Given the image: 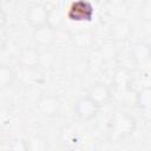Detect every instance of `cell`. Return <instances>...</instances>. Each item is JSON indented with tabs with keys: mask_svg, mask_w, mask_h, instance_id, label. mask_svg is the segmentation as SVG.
Returning a JSON list of instances; mask_svg holds the SVG:
<instances>
[{
	"mask_svg": "<svg viewBox=\"0 0 151 151\" xmlns=\"http://www.w3.org/2000/svg\"><path fill=\"white\" fill-rule=\"evenodd\" d=\"M99 53L104 59L111 60L117 55V50H116L113 44L107 42V44H104V45H101L99 47Z\"/></svg>",
	"mask_w": 151,
	"mask_h": 151,
	"instance_id": "18",
	"label": "cell"
},
{
	"mask_svg": "<svg viewBox=\"0 0 151 151\" xmlns=\"http://www.w3.org/2000/svg\"><path fill=\"white\" fill-rule=\"evenodd\" d=\"M2 1H7V0H2Z\"/></svg>",
	"mask_w": 151,
	"mask_h": 151,
	"instance_id": "23",
	"label": "cell"
},
{
	"mask_svg": "<svg viewBox=\"0 0 151 151\" xmlns=\"http://www.w3.org/2000/svg\"><path fill=\"white\" fill-rule=\"evenodd\" d=\"M87 96L100 107L106 105L111 98H112V91L111 87L107 86L104 83H97L94 85H92L88 91H87Z\"/></svg>",
	"mask_w": 151,
	"mask_h": 151,
	"instance_id": "7",
	"label": "cell"
},
{
	"mask_svg": "<svg viewBox=\"0 0 151 151\" xmlns=\"http://www.w3.org/2000/svg\"><path fill=\"white\" fill-rule=\"evenodd\" d=\"M110 35L114 41L124 42L132 35V25L126 19H117L110 27Z\"/></svg>",
	"mask_w": 151,
	"mask_h": 151,
	"instance_id": "6",
	"label": "cell"
},
{
	"mask_svg": "<svg viewBox=\"0 0 151 151\" xmlns=\"http://www.w3.org/2000/svg\"><path fill=\"white\" fill-rule=\"evenodd\" d=\"M20 63L26 67H35L39 63V51L35 48H26L20 54Z\"/></svg>",
	"mask_w": 151,
	"mask_h": 151,
	"instance_id": "13",
	"label": "cell"
},
{
	"mask_svg": "<svg viewBox=\"0 0 151 151\" xmlns=\"http://www.w3.org/2000/svg\"><path fill=\"white\" fill-rule=\"evenodd\" d=\"M140 17L144 21L151 20V0H145L140 8Z\"/></svg>",
	"mask_w": 151,
	"mask_h": 151,
	"instance_id": "20",
	"label": "cell"
},
{
	"mask_svg": "<svg viewBox=\"0 0 151 151\" xmlns=\"http://www.w3.org/2000/svg\"><path fill=\"white\" fill-rule=\"evenodd\" d=\"M61 103L60 100L52 94L42 96L38 101V110L45 117H55L60 112Z\"/></svg>",
	"mask_w": 151,
	"mask_h": 151,
	"instance_id": "8",
	"label": "cell"
},
{
	"mask_svg": "<svg viewBox=\"0 0 151 151\" xmlns=\"http://www.w3.org/2000/svg\"><path fill=\"white\" fill-rule=\"evenodd\" d=\"M136 119L125 111L114 112L107 124V136L112 142H120L129 138L136 130Z\"/></svg>",
	"mask_w": 151,
	"mask_h": 151,
	"instance_id": "1",
	"label": "cell"
},
{
	"mask_svg": "<svg viewBox=\"0 0 151 151\" xmlns=\"http://www.w3.org/2000/svg\"><path fill=\"white\" fill-rule=\"evenodd\" d=\"M88 66H90L88 61H87L86 59H84V58H80V59H77V60L73 63V65H72V71H73V73L77 74V76H83L84 73L87 72Z\"/></svg>",
	"mask_w": 151,
	"mask_h": 151,
	"instance_id": "19",
	"label": "cell"
},
{
	"mask_svg": "<svg viewBox=\"0 0 151 151\" xmlns=\"http://www.w3.org/2000/svg\"><path fill=\"white\" fill-rule=\"evenodd\" d=\"M14 80H15L14 71L7 65H2L0 67V86H1V88H6V87L11 86Z\"/></svg>",
	"mask_w": 151,
	"mask_h": 151,
	"instance_id": "15",
	"label": "cell"
},
{
	"mask_svg": "<svg viewBox=\"0 0 151 151\" xmlns=\"http://www.w3.org/2000/svg\"><path fill=\"white\" fill-rule=\"evenodd\" d=\"M94 14L93 5L87 0H76L73 1L66 12V17L71 21H91Z\"/></svg>",
	"mask_w": 151,
	"mask_h": 151,
	"instance_id": "2",
	"label": "cell"
},
{
	"mask_svg": "<svg viewBox=\"0 0 151 151\" xmlns=\"http://www.w3.org/2000/svg\"><path fill=\"white\" fill-rule=\"evenodd\" d=\"M100 106L97 105L88 96L79 98L74 104V113L81 122H90L94 119L99 112Z\"/></svg>",
	"mask_w": 151,
	"mask_h": 151,
	"instance_id": "3",
	"label": "cell"
},
{
	"mask_svg": "<svg viewBox=\"0 0 151 151\" xmlns=\"http://www.w3.org/2000/svg\"><path fill=\"white\" fill-rule=\"evenodd\" d=\"M126 0H107V2L111 5V6H122L125 4Z\"/></svg>",
	"mask_w": 151,
	"mask_h": 151,
	"instance_id": "22",
	"label": "cell"
},
{
	"mask_svg": "<svg viewBox=\"0 0 151 151\" xmlns=\"http://www.w3.org/2000/svg\"><path fill=\"white\" fill-rule=\"evenodd\" d=\"M65 14L63 9L59 6H52L48 8V15H47V25L53 27L54 29H58L63 22H64Z\"/></svg>",
	"mask_w": 151,
	"mask_h": 151,
	"instance_id": "12",
	"label": "cell"
},
{
	"mask_svg": "<svg viewBox=\"0 0 151 151\" xmlns=\"http://www.w3.org/2000/svg\"><path fill=\"white\" fill-rule=\"evenodd\" d=\"M131 74L125 68H118L116 70L114 74H113V78H112V84L116 88L123 91V90H127L130 88V85H131Z\"/></svg>",
	"mask_w": 151,
	"mask_h": 151,
	"instance_id": "11",
	"label": "cell"
},
{
	"mask_svg": "<svg viewBox=\"0 0 151 151\" xmlns=\"http://www.w3.org/2000/svg\"><path fill=\"white\" fill-rule=\"evenodd\" d=\"M73 41L77 46L84 48V47H88L92 45L93 42V35L91 32H86V31H81L78 32L74 37H73Z\"/></svg>",
	"mask_w": 151,
	"mask_h": 151,
	"instance_id": "16",
	"label": "cell"
},
{
	"mask_svg": "<svg viewBox=\"0 0 151 151\" xmlns=\"http://www.w3.org/2000/svg\"><path fill=\"white\" fill-rule=\"evenodd\" d=\"M26 145L29 151H45L48 149V143L41 137H33L29 142H26Z\"/></svg>",
	"mask_w": 151,
	"mask_h": 151,
	"instance_id": "17",
	"label": "cell"
},
{
	"mask_svg": "<svg viewBox=\"0 0 151 151\" xmlns=\"http://www.w3.org/2000/svg\"><path fill=\"white\" fill-rule=\"evenodd\" d=\"M32 38H33V42L35 46L41 47V48H48L55 41L57 29H54L53 27H51L46 24L41 27L34 28Z\"/></svg>",
	"mask_w": 151,
	"mask_h": 151,
	"instance_id": "5",
	"label": "cell"
},
{
	"mask_svg": "<svg viewBox=\"0 0 151 151\" xmlns=\"http://www.w3.org/2000/svg\"><path fill=\"white\" fill-rule=\"evenodd\" d=\"M55 61V54L50 48H44L39 51V63L38 66L42 70H48L53 66Z\"/></svg>",
	"mask_w": 151,
	"mask_h": 151,
	"instance_id": "14",
	"label": "cell"
},
{
	"mask_svg": "<svg viewBox=\"0 0 151 151\" xmlns=\"http://www.w3.org/2000/svg\"><path fill=\"white\" fill-rule=\"evenodd\" d=\"M47 15H48L47 7H45L41 4H33L27 8L25 18L27 24L34 29L47 24Z\"/></svg>",
	"mask_w": 151,
	"mask_h": 151,
	"instance_id": "4",
	"label": "cell"
},
{
	"mask_svg": "<svg viewBox=\"0 0 151 151\" xmlns=\"http://www.w3.org/2000/svg\"><path fill=\"white\" fill-rule=\"evenodd\" d=\"M136 105L145 118H151V86L142 87L137 92Z\"/></svg>",
	"mask_w": 151,
	"mask_h": 151,
	"instance_id": "10",
	"label": "cell"
},
{
	"mask_svg": "<svg viewBox=\"0 0 151 151\" xmlns=\"http://www.w3.org/2000/svg\"><path fill=\"white\" fill-rule=\"evenodd\" d=\"M144 32L147 37H151V20L144 21Z\"/></svg>",
	"mask_w": 151,
	"mask_h": 151,
	"instance_id": "21",
	"label": "cell"
},
{
	"mask_svg": "<svg viewBox=\"0 0 151 151\" xmlns=\"http://www.w3.org/2000/svg\"><path fill=\"white\" fill-rule=\"evenodd\" d=\"M130 55L137 64L146 63L151 59V45L146 41H137L131 46Z\"/></svg>",
	"mask_w": 151,
	"mask_h": 151,
	"instance_id": "9",
	"label": "cell"
}]
</instances>
